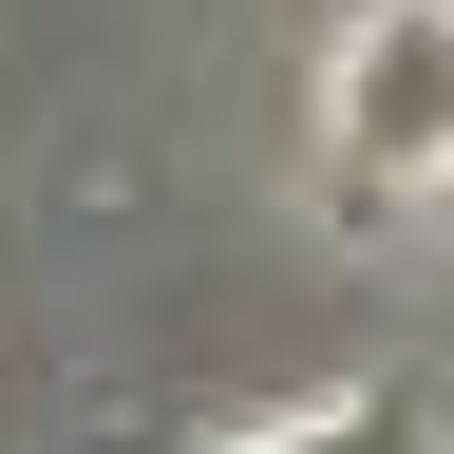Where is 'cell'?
Instances as JSON below:
<instances>
[{"label":"cell","mask_w":454,"mask_h":454,"mask_svg":"<svg viewBox=\"0 0 454 454\" xmlns=\"http://www.w3.org/2000/svg\"><path fill=\"white\" fill-rule=\"evenodd\" d=\"M322 190L340 208H435L454 190V0H360L322 57Z\"/></svg>","instance_id":"6da1fadb"},{"label":"cell","mask_w":454,"mask_h":454,"mask_svg":"<svg viewBox=\"0 0 454 454\" xmlns=\"http://www.w3.org/2000/svg\"><path fill=\"white\" fill-rule=\"evenodd\" d=\"M247 454H435V417H417V379H360V397H322V417H284Z\"/></svg>","instance_id":"7a4b0ae2"}]
</instances>
